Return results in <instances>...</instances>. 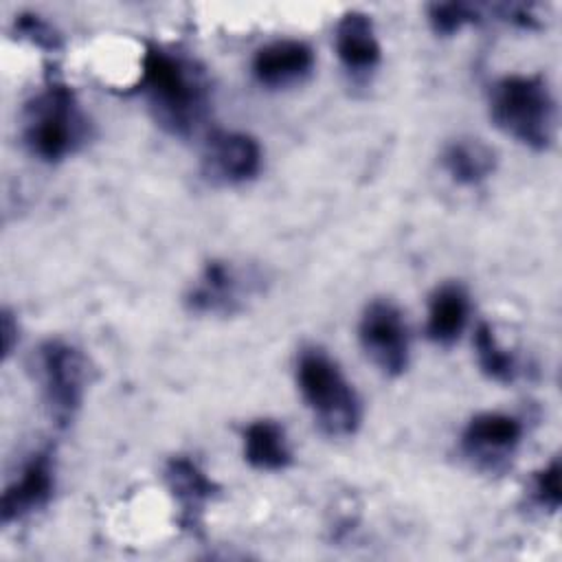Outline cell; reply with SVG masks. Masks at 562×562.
I'll return each mask as SVG.
<instances>
[{
    "instance_id": "19",
    "label": "cell",
    "mask_w": 562,
    "mask_h": 562,
    "mask_svg": "<svg viewBox=\"0 0 562 562\" xmlns=\"http://www.w3.org/2000/svg\"><path fill=\"white\" fill-rule=\"evenodd\" d=\"M531 501L544 509L555 514L562 503V487H560V459H551L531 479Z\"/></svg>"
},
{
    "instance_id": "2",
    "label": "cell",
    "mask_w": 562,
    "mask_h": 562,
    "mask_svg": "<svg viewBox=\"0 0 562 562\" xmlns=\"http://www.w3.org/2000/svg\"><path fill=\"white\" fill-rule=\"evenodd\" d=\"M490 116L516 143L542 151L558 130L555 97L542 75H505L490 88Z\"/></svg>"
},
{
    "instance_id": "14",
    "label": "cell",
    "mask_w": 562,
    "mask_h": 562,
    "mask_svg": "<svg viewBox=\"0 0 562 562\" xmlns=\"http://www.w3.org/2000/svg\"><path fill=\"white\" fill-rule=\"evenodd\" d=\"M470 316V296L461 283H441L428 301V316H426V336L448 347L457 342L463 334Z\"/></svg>"
},
{
    "instance_id": "10",
    "label": "cell",
    "mask_w": 562,
    "mask_h": 562,
    "mask_svg": "<svg viewBox=\"0 0 562 562\" xmlns=\"http://www.w3.org/2000/svg\"><path fill=\"white\" fill-rule=\"evenodd\" d=\"M55 490V459L48 448L33 450L20 474L4 487L0 501L2 525L22 520L46 507Z\"/></svg>"
},
{
    "instance_id": "18",
    "label": "cell",
    "mask_w": 562,
    "mask_h": 562,
    "mask_svg": "<svg viewBox=\"0 0 562 562\" xmlns=\"http://www.w3.org/2000/svg\"><path fill=\"white\" fill-rule=\"evenodd\" d=\"M479 9L468 2H435L428 7V22L437 35H454L463 26L479 22Z\"/></svg>"
},
{
    "instance_id": "21",
    "label": "cell",
    "mask_w": 562,
    "mask_h": 562,
    "mask_svg": "<svg viewBox=\"0 0 562 562\" xmlns=\"http://www.w3.org/2000/svg\"><path fill=\"white\" fill-rule=\"evenodd\" d=\"M18 334V325H13V318H11V312L4 310L2 312V353L4 358L11 353L13 349V336Z\"/></svg>"
},
{
    "instance_id": "1",
    "label": "cell",
    "mask_w": 562,
    "mask_h": 562,
    "mask_svg": "<svg viewBox=\"0 0 562 562\" xmlns=\"http://www.w3.org/2000/svg\"><path fill=\"white\" fill-rule=\"evenodd\" d=\"M140 94L154 121L171 136L198 134L211 112V81L189 55L151 44L140 61Z\"/></svg>"
},
{
    "instance_id": "20",
    "label": "cell",
    "mask_w": 562,
    "mask_h": 562,
    "mask_svg": "<svg viewBox=\"0 0 562 562\" xmlns=\"http://www.w3.org/2000/svg\"><path fill=\"white\" fill-rule=\"evenodd\" d=\"M15 29H18V33L22 37H29L31 42H35L40 46H46V48H55L57 46L55 33L37 15H20L18 22H15Z\"/></svg>"
},
{
    "instance_id": "9",
    "label": "cell",
    "mask_w": 562,
    "mask_h": 562,
    "mask_svg": "<svg viewBox=\"0 0 562 562\" xmlns=\"http://www.w3.org/2000/svg\"><path fill=\"white\" fill-rule=\"evenodd\" d=\"M525 424L520 417L485 411L474 415L461 435V450L481 468L503 465L520 446Z\"/></svg>"
},
{
    "instance_id": "12",
    "label": "cell",
    "mask_w": 562,
    "mask_h": 562,
    "mask_svg": "<svg viewBox=\"0 0 562 562\" xmlns=\"http://www.w3.org/2000/svg\"><path fill=\"white\" fill-rule=\"evenodd\" d=\"M165 481L180 507V522L184 527H198L206 505L217 494L215 481L189 457H171L165 465Z\"/></svg>"
},
{
    "instance_id": "16",
    "label": "cell",
    "mask_w": 562,
    "mask_h": 562,
    "mask_svg": "<svg viewBox=\"0 0 562 562\" xmlns=\"http://www.w3.org/2000/svg\"><path fill=\"white\" fill-rule=\"evenodd\" d=\"M244 459L266 472H277L290 465L292 450L285 428L274 419H255L244 428Z\"/></svg>"
},
{
    "instance_id": "8",
    "label": "cell",
    "mask_w": 562,
    "mask_h": 562,
    "mask_svg": "<svg viewBox=\"0 0 562 562\" xmlns=\"http://www.w3.org/2000/svg\"><path fill=\"white\" fill-rule=\"evenodd\" d=\"M263 149L259 140L237 130H213L202 149V171L215 184H244L259 176Z\"/></svg>"
},
{
    "instance_id": "17",
    "label": "cell",
    "mask_w": 562,
    "mask_h": 562,
    "mask_svg": "<svg viewBox=\"0 0 562 562\" xmlns=\"http://www.w3.org/2000/svg\"><path fill=\"white\" fill-rule=\"evenodd\" d=\"M474 349H476L479 367L490 380L509 384L518 378V371H520L518 360L509 349H505L498 342L492 325L479 323V327L474 331Z\"/></svg>"
},
{
    "instance_id": "15",
    "label": "cell",
    "mask_w": 562,
    "mask_h": 562,
    "mask_svg": "<svg viewBox=\"0 0 562 562\" xmlns=\"http://www.w3.org/2000/svg\"><path fill=\"white\" fill-rule=\"evenodd\" d=\"M441 165L457 184L476 187L494 173L496 151L481 138L461 136L443 147Z\"/></svg>"
},
{
    "instance_id": "13",
    "label": "cell",
    "mask_w": 562,
    "mask_h": 562,
    "mask_svg": "<svg viewBox=\"0 0 562 562\" xmlns=\"http://www.w3.org/2000/svg\"><path fill=\"white\" fill-rule=\"evenodd\" d=\"M334 48L340 64L353 75L373 70L382 57L373 20L362 11H347L338 20L334 31Z\"/></svg>"
},
{
    "instance_id": "6",
    "label": "cell",
    "mask_w": 562,
    "mask_h": 562,
    "mask_svg": "<svg viewBox=\"0 0 562 562\" xmlns=\"http://www.w3.org/2000/svg\"><path fill=\"white\" fill-rule=\"evenodd\" d=\"M358 338L367 358L389 378L406 371L411 338L400 307L389 299L371 301L358 323Z\"/></svg>"
},
{
    "instance_id": "7",
    "label": "cell",
    "mask_w": 562,
    "mask_h": 562,
    "mask_svg": "<svg viewBox=\"0 0 562 562\" xmlns=\"http://www.w3.org/2000/svg\"><path fill=\"white\" fill-rule=\"evenodd\" d=\"M259 281L233 261L211 259L191 283L184 303L193 314H235L257 292Z\"/></svg>"
},
{
    "instance_id": "11",
    "label": "cell",
    "mask_w": 562,
    "mask_h": 562,
    "mask_svg": "<svg viewBox=\"0 0 562 562\" xmlns=\"http://www.w3.org/2000/svg\"><path fill=\"white\" fill-rule=\"evenodd\" d=\"M250 70L266 88H288L312 75L314 50L301 40H274L252 55Z\"/></svg>"
},
{
    "instance_id": "4",
    "label": "cell",
    "mask_w": 562,
    "mask_h": 562,
    "mask_svg": "<svg viewBox=\"0 0 562 562\" xmlns=\"http://www.w3.org/2000/svg\"><path fill=\"white\" fill-rule=\"evenodd\" d=\"M296 384L314 422L327 437H351L362 419L360 397L338 362L321 347L296 356Z\"/></svg>"
},
{
    "instance_id": "3",
    "label": "cell",
    "mask_w": 562,
    "mask_h": 562,
    "mask_svg": "<svg viewBox=\"0 0 562 562\" xmlns=\"http://www.w3.org/2000/svg\"><path fill=\"white\" fill-rule=\"evenodd\" d=\"M88 136V121L75 92L59 79L29 99L22 112V140L26 149L44 160L59 162L75 154Z\"/></svg>"
},
{
    "instance_id": "5",
    "label": "cell",
    "mask_w": 562,
    "mask_h": 562,
    "mask_svg": "<svg viewBox=\"0 0 562 562\" xmlns=\"http://www.w3.org/2000/svg\"><path fill=\"white\" fill-rule=\"evenodd\" d=\"M86 358L81 351L59 338L40 345L35 356V371L42 389L44 406L55 426L66 428L81 408L86 393Z\"/></svg>"
}]
</instances>
